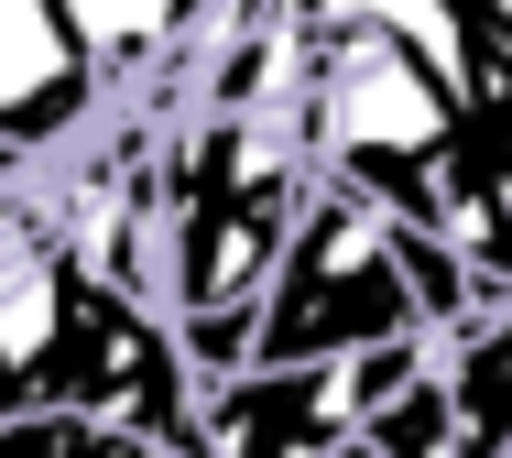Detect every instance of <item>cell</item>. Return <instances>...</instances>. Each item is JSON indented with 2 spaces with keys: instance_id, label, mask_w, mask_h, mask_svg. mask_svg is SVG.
I'll return each mask as SVG.
<instances>
[{
  "instance_id": "obj_7",
  "label": "cell",
  "mask_w": 512,
  "mask_h": 458,
  "mask_svg": "<svg viewBox=\"0 0 512 458\" xmlns=\"http://www.w3.org/2000/svg\"><path fill=\"white\" fill-rule=\"evenodd\" d=\"M447 415H458V458H512V306H491L480 328L436 349Z\"/></svg>"
},
{
  "instance_id": "obj_6",
  "label": "cell",
  "mask_w": 512,
  "mask_h": 458,
  "mask_svg": "<svg viewBox=\"0 0 512 458\" xmlns=\"http://www.w3.org/2000/svg\"><path fill=\"white\" fill-rule=\"evenodd\" d=\"M109 110H120V88H109L88 22L55 11V0H0V153L11 164H55Z\"/></svg>"
},
{
  "instance_id": "obj_3",
  "label": "cell",
  "mask_w": 512,
  "mask_h": 458,
  "mask_svg": "<svg viewBox=\"0 0 512 458\" xmlns=\"http://www.w3.org/2000/svg\"><path fill=\"white\" fill-rule=\"evenodd\" d=\"M11 415H88L142 448L207 458V382L186 371L175 328L66 251H22L0 273V426Z\"/></svg>"
},
{
  "instance_id": "obj_4",
  "label": "cell",
  "mask_w": 512,
  "mask_h": 458,
  "mask_svg": "<svg viewBox=\"0 0 512 458\" xmlns=\"http://www.w3.org/2000/svg\"><path fill=\"white\" fill-rule=\"evenodd\" d=\"M404 339H436L425 295L404 273V229L382 208H360L349 186H316L306 229L262 295L251 371H327V360H371V349H404Z\"/></svg>"
},
{
  "instance_id": "obj_2",
  "label": "cell",
  "mask_w": 512,
  "mask_h": 458,
  "mask_svg": "<svg viewBox=\"0 0 512 458\" xmlns=\"http://www.w3.org/2000/svg\"><path fill=\"white\" fill-rule=\"evenodd\" d=\"M306 142L316 175L425 240H469V110L425 33L393 11H306Z\"/></svg>"
},
{
  "instance_id": "obj_5",
  "label": "cell",
  "mask_w": 512,
  "mask_h": 458,
  "mask_svg": "<svg viewBox=\"0 0 512 458\" xmlns=\"http://www.w3.org/2000/svg\"><path fill=\"white\" fill-rule=\"evenodd\" d=\"M425 360H436V339L327 360V371H240L207 393V458H349L360 426L425 382Z\"/></svg>"
},
{
  "instance_id": "obj_1",
  "label": "cell",
  "mask_w": 512,
  "mask_h": 458,
  "mask_svg": "<svg viewBox=\"0 0 512 458\" xmlns=\"http://www.w3.org/2000/svg\"><path fill=\"white\" fill-rule=\"evenodd\" d=\"M316 142L306 110H175L153 153L164 208V328L207 393L251 371L262 295L316 208Z\"/></svg>"
},
{
  "instance_id": "obj_8",
  "label": "cell",
  "mask_w": 512,
  "mask_h": 458,
  "mask_svg": "<svg viewBox=\"0 0 512 458\" xmlns=\"http://www.w3.org/2000/svg\"><path fill=\"white\" fill-rule=\"evenodd\" d=\"M349 458H371V448H349Z\"/></svg>"
}]
</instances>
